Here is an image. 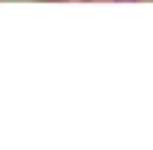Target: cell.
I'll return each mask as SVG.
<instances>
[{"mask_svg":"<svg viewBox=\"0 0 153 150\" xmlns=\"http://www.w3.org/2000/svg\"><path fill=\"white\" fill-rule=\"evenodd\" d=\"M142 3H153V0H142Z\"/></svg>","mask_w":153,"mask_h":150,"instance_id":"obj_1","label":"cell"}]
</instances>
